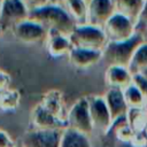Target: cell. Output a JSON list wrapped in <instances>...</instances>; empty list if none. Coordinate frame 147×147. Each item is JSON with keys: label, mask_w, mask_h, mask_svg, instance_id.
I'll use <instances>...</instances> for the list:
<instances>
[{"label": "cell", "mask_w": 147, "mask_h": 147, "mask_svg": "<svg viewBox=\"0 0 147 147\" xmlns=\"http://www.w3.org/2000/svg\"><path fill=\"white\" fill-rule=\"evenodd\" d=\"M29 18L38 22L47 30L59 31L69 36L77 26L76 21L63 6L47 3L40 8L29 11Z\"/></svg>", "instance_id": "1"}, {"label": "cell", "mask_w": 147, "mask_h": 147, "mask_svg": "<svg viewBox=\"0 0 147 147\" xmlns=\"http://www.w3.org/2000/svg\"><path fill=\"white\" fill-rule=\"evenodd\" d=\"M145 42V38L141 33H137L125 41H108L102 51V60L108 65H119L129 68L137 48Z\"/></svg>", "instance_id": "2"}, {"label": "cell", "mask_w": 147, "mask_h": 147, "mask_svg": "<svg viewBox=\"0 0 147 147\" xmlns=\"http://www.w3.org/2000/svg\"><path fill=\"white\" fill-rule=\"evenodd\" d=\"M69 39L74 47L103 51L108 44V38L103 31V28L94 26L91 24H77L75 30L69 34Z\"/></svg>", "instance_id": "3"}, {"label": "cell", "mask_w": 147, "mask_h": 147, "mask_svg": "<svg viewBox=\"0 0 147 147\" xmlns=\"http://www.w3.org/2000/svg\"><path fill=\"white\" fill-rule=\"evenodd\" d=\"M67 124L68 127L88 137L95 131L90 114L87 96L79 98L72 105L67 115Z\"/></svg>", "instance_id": "4"}, {"label": "cell", "mask_w": 147, "mask_h": 147, "mask_svg": "<svg viewBox=\"0 0 147 147\" xmlns=\"http://www.w3.org/2000/svg\"><path fill=\"white\" fill-rule=\"evenodd\" d=\"M29 18V9L21 0H6L1 3L0 33L13 30L17 24Z\"/></svg>", "instance_id": "5"}, {"label": "cell", "mask_w": 147, "mask_h": 147, "mask_svg": "<svg viewBox=\"0 0 147 147\" xmlns=\"http://www.w3.org/2000/svg\"><path fill=\"white\" fill-rule=\"evenodd\" d=\"M108 41H125L137 33V24L130 18L115 13L103 26Z\"/></svg>", "instance_id": "6"}, {"label": "cell", "mask_w": 147, "mask_h": 147, "mask_svg": "<svg viewBox=\"0 0 147 147\" xmlns=\"http://www.w3.org/2000/svg\"><path fill=\"white\" fill-rule=\"evenodd\" d=\"M63 130L29 129L22 137L21 147H60Z\"/></svg>", "instance_id": "7"}, {"label": "cell", "mask_w": 147, "mask_h": 147, "mask_svg": "<svg viewBox=\"0 0 147 147\" xmlns=\"http://www.w3.org/2000/svg\"><path fill=\"white\" fill-rule=\"evenodd\" d=\"M11 33L14 37L24 44H45L48 36V30L36 21L30 18L17 24Z\"/></svg>", "instance_id": "8"}, {"label": "cell", "mask_w": 147, "mask_h": 147, "mask_svg": "<svg viewBox=\"0 0 147 147\" xmlns=\"http://www.w3.org/2000/svg\"><path fill=\"white\" fill-rule=\"evenodd\" d=\"M87 99L94 130H98L102 133H108L113 126V118L105 98L100 95H91L87 96Z\"/></svg>", "instance_id": "9"}, {"label": "cell", "mask_w": 147, "mask_h": 147, "mask_svg": "<svg viewBox=\"0 0 147 147\" xmlns=\"http://www.w3.org/2000/svg\"><path fill=\"white\" fill-rule=\"evenodd\" d=\"M114 14V0H88L87 24L103 28Z\"/></svg>", "instance_id": "10"}, {"label": "cell", "mask_w": 147, "mask_h": 147, "mask_svg": "<svg viewBox=\"0 0 147 147\" xmlns=\"http://www.w3.org/2000/svg\"><path fill=\"white\" fill-rule=\"evenodd\" d=\"M68 127L65 121L57 118L38 103L31 111L30 129L34 130H64Z\"/></svg>", "instance_id": "11"}, {"label": "cell", "mask_w": 147, "mask_h": 147, "mask_svg": "<svg viewBox=\"0 0 147 147\" xmlns=\"http://www.w3.org/2000/svg\"><path fill=\"white\" fill-rule=\"evenodd\" d=\"M103 98H105L107 107L110 111L113 123L123 118V117H126L127 111H129V106L125 101L123 90L108 88V91L106 92Z\"/></svg>", "instance_id": "12"}, {"label": "cell", "mask_w": 147, "mask_h": 147, "mask_svg": "<svg viewBox=\"0 0 147 147\" xmlns=\"http://www.w3.org/2000/svg\"><path fill=\"white\" fill-rule=\"evenodd\" d=\"M102 60V52L101 51H92V49H84V48H76L74 47L70 53L68 54L69 63L78 69H87L95 64H98Z\"/></svg>", "instance_id": "13"}, {"label": "cell", "mask_w": 147, "mask_h": 147, "mask_svg": "<svg viewBox=\"0 0 147 147\" xmlns=\"http://www.w3.org/2000/svg\"><path fill=\"white\" fill-rule=\"evenodd\" d=\"M45 46L49 55H52L53 57H61L63 55L68 56L70 51L74 48L69 36H65L54 30H48V36Z\"/></svg>", "instance_id": "14"}, {"label": "cell", "mask_w": 147, "mask_h": 147, "mask_svg": "<svg viewBox=\"0 0 147 147\" xmlns=\"http://www.w3.org/2000/svg\"><path fill=\"white\" fill-rule=\"evenodd\" d=\"M105 82L109 88L124 90L133 83V76L125 67L108 65L105 71Z\"/></svg>", "instance_id": "15"}, {"label": "cell", "mask_w": 147, "mask_h": 147, "mask_svg": "<svg viewBox=\"0 0 147 147\" xmlns=\"http://www.w3.org/2000/svg\"><path fill=\"white\" fill-rule=\"evenodd\" d=\"M39 103L47 111H49L52 115H54L57 118L67 122L68 113H65V109H64L63 96H62V92L61 91H59V90H49V91H47L42 95V98H41Z\"/></svg>", "instance_id": "16"}, {"label": "cell", "mask_w": 147, "mask_h": 147, "mask_svg": "<svg viewBox=\"0 0 147 147\" xmlns=\"http://www.w3.org/2000/svg\"><path fill=\"white\" fill-rule=\"evenodd\" d=\"M145 0H114L115 13L130 18L137 24Z\"/></svg>", "instance_id": "17"}, {"label": "cell", "mask_w": 147, "mask_h": 147, "mask_svg": "<svg viewBox=\"0 0 147 147\" xmlns=\"http://www.w3.org/2000/svg\"><path fill=\"white\" fill-rule=\"evenodd\" d=\"M60 147H92V144L88 136L65 127L62 133Z\"/></svg>", "instance_id": "18"}, {"label": "cell", "mask_w": 147, "mask_h": 147, "mask_svg": "<svg viewBox=\"0 0 147 147\" xmlns=\"http://www.w3.org/2000/svg\"><path fill=\"white\" fill-rule=\"evenodd\" d=\"M87 5L86 0H64V8L77 24L87 23Z\"/></svg>", "instance_id": "19"}, {"label": "cell", "mask_w": 147, "mask_h": 147, "mask_svg": "<svg viewBox=\"0 0 147 147\" xmlns=\"http://www.w3.org/2000/svg\"><path fill=\"white\" fill-rule=\"evenodd\" d=\"M127 69L130 70L132 76L140 75L147 69V41H145L137 48Z\"/></svg>", "instance_id": "20"}, {"label": "cell", "mask_w": 147, "mask_h": 147, "mask_svg": "<svg viewBox=\"0 0 147 147\" xmlns=\"http://www.w3.org/2000/svg\"><path fill=\"white\" fill-rule=\"evenodd\" d=\"M123 93H124L125 101L129 106V109H142L146 107L147 103L145 101L142 93L133 83L129 85L126 88H124Z\"/></svg>", "instance_id": "21"}, {"label": "cell", "mask_w": 147, "mask_h": 147, "mask_svg": "<svg viewBox=\"0 0 147 147\" xmlns=\"http://www.w3.org/2000/svg\"><path fill=\"white\" fill-rule=\"evenodd\" d=\"M21 101V94L15 88H7L0 92V109L3 111H13L17 109Z\"/></svg>", "instance_id": "22"}, {"label": "cell", "mask_w": 147, "mask_h": 147, "mask_svg": "<svg viewBox=\"0 0 147 147\" xmlns=\"http://www.w3.org/2000/svg\"><path fill=\"white\" fill-rule=\"evenodd\" d=\"M127 123L134 130V132H142L147 125V113L142 109H129L126 115Z\"/></svg>", "instance_id": "23"}, {"label": "cell", "mask_w": 147, "mask_h": 147, "mask_svg": "<svg viewBox=\"0 0 147 147\" xmlns=\"http://www.w3.org/2000/svg\"><path fill=\"white\" fill-rule=\"evenodd\" d=\"M133 84L140 90V92L142 93L145 101L147 103V79L141 75H134L133 76Z\"/></svg>", "instance_id": "24"}, {"label": "cell", "mask_w": 147, "mask_h": 147, "mask_svg": "<svg viewBox=\"0 0 147 147\" xmlns=\"http://www.w3.org/2000/svg\"><path fill=\"white\" fill-rule=\"evenodd\" d=\"M21 1L25 5V7L29 9V11L40 8L48 3V0H21Z\"/></svg>", "instance_id": "25"}, {"label": "cell", "mask_w": 147, "mask_h": 147, "mask_svg": "<svg viewBox=\"0 0 147 147\" xmlns=\"http://www.w3.org/2000/svg\"><path fill=\"white\" fill-rule=\"evenodd\" d=\"M0 147H16L13 139L3 130H0Z\"/></svg>", "instance_id": "26"}, {"label": "cell", "mask_w": 147, "mask_h": 147, "mask_svg": "<svg viewBox=\"0 0 147 147\" xmlns=\"http://www.w3.org/2000/svg\"><path fill=\"white\" fill-rule=\"evenodd\" d=\"M9 84H10V76L7 72L0 70V92L9 88Z\"/></svg>", "instance_id": "27"}, {"label": "cell", "mask_w": 147, "mask_h": 147, "mask_svg": "<svg viewBox=\"0 0 147 147\" xmlns=\"http://www.w3.org/2000/svg\"><path fill=\"white\" fill-rule=\"evenodd\" d=\"M138 25H147V0H145V3H144V7H142V10H141V14L139 16V20H138V23H137V26Z\"/></svg>", "instance_id": "28"}, {"label": "cell", "mask_w": 147, "mask_h": 147, "mask_svg": "<svg viewBox=\"0 0 147 147\" xmlns=\"http://www.w3.org/2000/svg\"><path fill=\"white\" fill-rule=\"evenodd\" d=\"M48 3L51 5H59L64 7V0H48Z\"/></svg>", "instance_id": "29"}, {"label": "cell", "mask_w": 147, "mask_h": 147, "mask_svg": "<svg viewBox=\"0 0 147 147\" xmlns=\"http://www.w3.org/2000/svg\"><path fill=\"white\" fill-rule=\"evenodd\" d=\"M140 75H141V76H144V77H145V78H146V79H147V69H146V70H145V71H142V72H141V74H140Z\"/></svg>", "instance_id": "30"}, {"label": "cell", "mask_w": 147, "mask_h": 147, "mask_svg": "<svg viewBox=\"0 0 147 147\" xmlns=\"http://www.w3.org/2000/svg\"><path fill=\"white\" fill-rule=\"evenodd\" d=\"M142 132H144V134H145V136H146V138H147V125L145 126V129H144V131H142Z\"/></svg>", "instance_id": "31"}, {"label": "cell", "mask_w": 147, "mask_h": 147, "mask_svg": "<svg viewBox=\"0 0 147 147\" xmlns=\"http://www.w3.org/2000/svg\"><path fill=\"white\" fill-rule=\"evenodd\" d=\"M145 110H146V113H147V105H146V107H145Z\"/></svg>", "instance_id": "32"}, {"label": "cell", "mask_w": 147, "mask_h": 147, "mask_svg": "<svg viewBox=\"0 0 147 147\" xmlns=\"http://www.w3.org/2000/svg\"><path fill=\"white\" fill-rule=\"evenodd\" d=\"M3 1H6V0H0V2H1V3H2V2H3Z\"/></svg>", "instance_id": "33"}, {"label": "cell", "mask_w": 147, "mask_h": 147, "mask_svg": "<svg viewBox=\"0 0 147 147\" xmlns=\"http://www.w3.org/2000/svg\"><path fill=\"white\" fill-rule=\"evenodd\" d=\"M0 11H1V2H0Z\"/></svg>", "instance_id": "34"}]
</instances>
